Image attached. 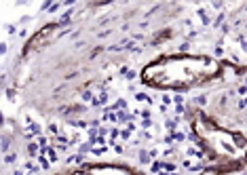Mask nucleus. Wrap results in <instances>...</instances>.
Wrapping results in <instances>:
<instances>
[{"mask_svg":"<svg viewBox=\"0 0 247 175\" xmlns=\"http://www.w3.org/2000/svg\"><path fill=\"white\" fill-rule=\"evenodd\" d=\"M28 150H30V154H36V143H30Z\"/></svg>","mask_w":247,"mask_h":175,"instance_id":"nucleus-1","label":"nucleus"}]
</instances>
